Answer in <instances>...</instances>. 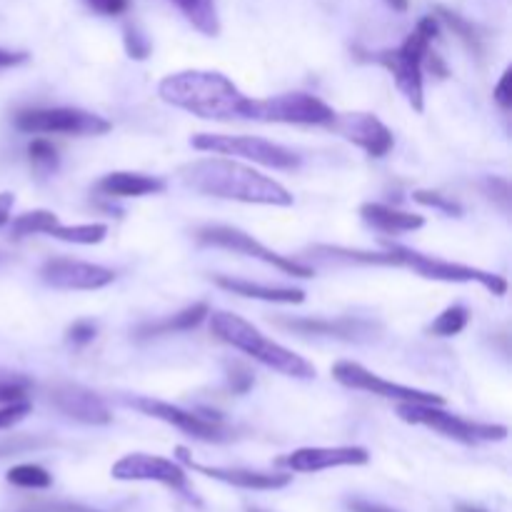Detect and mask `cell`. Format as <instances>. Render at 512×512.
Here are the masks:
<instances>
[{
    "label": "cell",
    "mask_w": 512,
    "mask_h": 512,
    "mask_svg": "<svg viewBox=\"0 0 512 512\" xmlns=\"http://www.w3.org/2000/svg\"><path fill=\"white\" fill-rule=\"evenodd\" d=\"M185 188L200 195H213L223 200L253 205H278L290 208L293 195L278 180L228 158H200L178 170Z\"/></svg>",
    "instance_id": "6da1fadb"
},
{
    "label": "cell",
    "mask_w": 512,
    "mask_h": 512,
    "mask_svg": "<svg viewBox=\"0 0 512 512\" xmlns=\"http://www.w3.org/2000/svg\"><path fill=\"white\" fill-rule=\"evenodd\" d=\"M158 95L168 105L205 120L243 118L245 98L238 85L218 70H180L160 80Z\"/></svg>",
    "instance_id": "7a4b0ae2"
},
{
    "label": "cell",
    "mask_w": 512,
    "mask_h": 512,
    "mask_svg": "<svg viewBox=\"0 0 512 512\" xmlns=\"http://www.w3.org/2000/svg\"><path fill=\"white\" fill-rule=\"evenodd\" d=\"M210 333L218 340H223V343L233 345L235 350H243L245 355H250V358L258 360V363L278 370V373L303 380L315 378L313 363H308L303 355L293 353V350L283 348V345L265 338L258 328H253V325H250L248 320L240 318V315L218 310V313L210 315Z\"/></svg>",
    "instance_id": "3957f363"
},
{
    "label": "cell",
    "mask_w": 512,
    "mask_h": 512,
    "mask_svg": "<svg viewBox=\"0 0 512 512\" xmlns=\"http://www.w3.org/2000/svg\"><path fill=\"white\" fill-rule=\"evenodd\" d=\"M440 25L435 15H428L418 23V28L405 38V43L395 50H383L378 53V63L393 73L395 85L400 93L405 95L415 113H423L425 100H423V60L425 53L430 50L433 38H438Z\"/></svg>",
    "instance_id": "277c9868"
},
{
    "label": "cell",
    "mask_w": 512,
    "mask_h": 512,
    "mask_svg": "<svg viewBox=\"0 0 512 512\" xmlns=\"http://www.w3.org/2000/svg\"><path fill=\"white\" fill-rule=\"evenodd\" d=\"M400 420L410 425H425L445 438H453L458 443L475 445V443H498V440L508 438V428L505 425H488V423H470V420L458 418V415L443 410V405H428V403H400L398 405Z\"/></svg>",
    "instance_id": "5b68a950"
},
{
    "label": "cell",
    "mask_w": 512,
    "mask_h": 512,
    "mask_svg": "<svg viewBox=\"0 0 512 512\" xmlns=\"http://www.w3.org/2000/svg\"><path fill=\"white\" fill-rule=\"evenodd\" d=\"M388 253H393L395 263L415 270V273L423 275V278L428 280H440V283H478L493 295L508 293V280H505L503 275L488 273V270L480 268H470V265L463 263H450V260L433 258V255H423L418 253V250H410L393 243H388Z\"/></svg>",
    "instance_id": "8992f818"
},
{
    "label": "cell",
    "mask_w": 512,
    "mask_h": 512,
    "mask_svg": "<svg viewBox=\"0 0 512 512\" xmlns=\"http://www.w3.org/2000/svg\"><path fill=\"white\" fill-rule=\"evenodd\" d=\"M195 150L218 155H233V158L253 160V163L265 165L273 170H293L300 165V158L290 148L273 143V140L253 138V135H213L200 133L190 140Z\"/></svg>",
    "instance_id": "52a82bcc"
},
{
    "label": "cell",
    "mask_w": 512,
    "mask_h": 512,
    "mask_svg": "<svg viewBox=\"0 0 512 512\" xmlns=\"http://www.w3.org/2000/svg\"><path fill=\"white\" fill-rule=\"evenodd\" d=\"M335 110L328 103L308 93H283L265 100L245 103L243 118L260 120V123H290V125H330L335 120Z\"/></svg>",
    "instance_id": "ba28073f"
},
{
    "label": "cell",
    "mask_w": 512,
    "mask_h": 512,
    "mask_svg": "<svg viewBox=\"0 0 512 512\" xmlns=\"http://www.w3.org/2000/svg\"><path fill=\"white\" fill-rule=\"evenodd\" d=\"M15 128L33 135H105L113 125L103 115L80 108H33L15 115Z\"/></svg>",
    "instance_id": "9c48e42d"
},
{
    "label": "cell",
    "mask_w": 512,
    "mask_h": 512,
    "mask_svg": "<svg viewBox=\"0 0 512 512\" xmlns=\"http://www.w3.org/2000/svg\"><path fill=\"white\" fill-rule=\"evenodd\" d=\"M195 240H198V245H205V248L233 250V253L263 260V263L273 265L280 273L293 275V278H313V268H308L303 263H295V260L285 258V255H278L275 250L258 243L253 235H248L240 228H233V225H205V228H200L195 233Z\"/></svg>",
    "instance_id": "30bf717a"
},
{
    "label": "cell",
    "mask_w": 512,
    "mask_h": 512,
    "mask_svg": "<svg viewBox=\"0 0 512 512\" xmlns=\"http://www.w3.org/2000/svg\"><path fill=\"white\" fill-rule=\"evenodd\" d=\"M333 378L350 390H363V393H373L378 395V398L398 400V403L445 405L443 395L428 393V390L408 388V385H400V383H390V380L370 373L368 368H363L360 363H353V360H340V363H335Z\"/></svg>",
    "instance_id": "8fae6325"
},
{
    "label": "cell",
    "mask_w": 512,
    "mask_h": 512,
    "mask_svg": "<svg viewBox=\"0 0 512 512\" xmlns=\"http://www.w3.org/2000/svg\"><path fill=\"white\" fill-rule=\"evenodd\" d=\"M133 408H138L140 413L150 415V418H158L163 423L173 425V428L183 430V433L193 435L198 440H208V443H225V440L233 438V430L228 425H223V420L218 415L213 418H203L198 413H188V410L178 408V405L163 403V400L153 398H135L130 400Z\"/></svg>",
    "instance_id": "7c38bea8"
},
{
    "label": "cell",
    "mask_w": 512,
    "mask_h": 512,
    "mask_svg": "<svg viewBox=\"0 0 512 512\" xmlns=\"http://www.w3.org/2000/svg\"><path fill=\"white\" fill-rule=\"evenodd\" d=\"M40 278L55 290H100L113 283L115 273L103 265L53 258L40 268Z\"/></svg>",
    "instance_id": "4fadbf2b"
},
{
    "label": "cell",
    "mask_w": 512,
    "mask_h": 512,
    "mask_svg": "<svg viewBox=\"0 0 512 512\" xmlns=\"http://www.w3.org/2000/svg\"><path fill=\"white\" fill-rule=\"evenodd\" d=\"M330 128L338 135H343L345 140H350L353 145L363 148L365 153L373 155V158H383V155H388L395 145L393 133H390L388 125L370 113L335 115Z\"/></svg>",
    "instance_id": "5bb4252c"
},
{
    "label": "cell",
    "mask_w": 512,
    "mask_h": 512,
    "mask_svg": "<svg viewBox=\"0 0 512 512\" xmlns=\"http://www.w3.org/2000/svg\"><path fill=\"white\" fill-rule=\"evenodd\" d=\"M115 480H150V483L168 485V488L185 490V473L178 463L168 458L148 453H130L120 458L110 470Z\"/></svg>",
    "instance_id": "9a60e30c"
},
{
    "label": "cell",
    "mask_w": 512,
    "mask_h": 512,
    "mask_svg": "<svg viewBox=\"0 0 512 512\" xmlns=\"http://www.w3.org/2000/svg\"><path fill=\"white\" fill-rule=\"evenodd\" d=\"M50 403L68 418L85 425H108L113 420L108 405L98 393L75 383H60L50 390Z\"/></svg>",
    "instance_id": "2e32d148"
},
{
    "label": "cell",
    "mask_w": 512,
    "mask_h": 512,
    "mask_svg": "<svg viewBox=\"0 0 512 512\" xmlns=\"http://www.w3.org/2000/svg\"><path fill=\"white\" fill-rule=\"evenodd\" d=\"M370 453L358 445H340V448H300L280 458L285 468L293 473H320L330 468H348V465H368Z\"/></svg>",
    "instance_id": "e0dca14e"
},
{
    "label": "cell",
    "mask_w": 512,
    "mask_h": 512,
    "mask_svg": "<svg viewBox=\"0 0 512 512\" xmlns=\"http://www.w3.org/2000/svg\"><path fill=\"white\" fill-rule=\"evenodd\" d=\"M178 455L190 470L205 475V478L220 480V483L225 485H233V488L280 490L285 488V485H290V480H293V475H285V473H258V470H245V468H210V465L193 463L183 448H178Z\"/></svg>",
    "instance_id": "ac0fdd59"
},
{
    "label": "cell",
    "mask_w": 512,
    "mask_h": 512,
    "mask_svg": "<svg viewBox=\"0 0 512 512\" xmlns=\"http://www.w3.org/2000/svg\"><path fill=\"white\" fill-rule=\"evenodd\" d=\"M283 328L293 330L300 335H330L340 340H358L375 330L373 323H365L358 318H338V320H320V318H283L278 320Z\"/></svg>",
    "instance_id": "d6986e66"
},
{
    "label": "cell",
    "mask_w": 512,
    "mask_h": 512,
    "mask_svg": "<svg viewBox=\"0 0 512 512\" xmlns=\"http://www.w3.org/2000/svg\"><path fill=\"white\" fill-rule=\"evenodd\" d=\"M95 190L108 198H143V195L163 193L165 183L160 178L143 173H108L95 183Z\"/></svg>",
    "instance_id": "ffe728a7"
},
{
    "label": "cell",
    "mask_w": 512,
    "mask_h": 512,
    "mask_svg": "<svg viewBox=\"0 0 512 512\" xmlns=\"http://www.w3.org/2000/svg\"><path fill=\"white\" fill-rule=\"evenodd\" d=\"M215 285L228 290V293L240 295V298L265 300V303L300 305L305 300V293L300 288H268V285L250 283V280L240 278H225V275H218V278H215Z\"/></svg>",
    "instance_id": "44dd1931"
},
{
    "label": "cell",
    "mask_w": 512,
    "mask_h": 512,
    "mask_svg": "<svg viewBox=\"0 0 512 512\" xmlns=\"http://www.w3.org/2000/svg\"><path fill=\"white\" fill-rule=\"evenodd\" d=\"M360 215H363L365 223L373 225L380 233H410V230H418L425 225L423 215L405 213V210H395L383 203H365L360 208Z\"/></svg>",
    "instance_id": "7402d4cb"
},
{
    "label": "cell",
    "mask_w": 512,
    "mask_h": 512,
    "mask_svg": "<svg viewBox=\"0 0 512 512\" xmlns=\"http://www.w3.org/2000/svg\"><path fill=\"white\" fill-rule=\"evenodd\" d=\"M210 315L208 303H195L190 308L180 310L173 318L158 320V323H148L143 328H138V338H153V335H168V333H180V330H193L203 323Z\"/></svg>",
    "instance_id": "603a6c76"
},
{
    "label": "cell",
    "mask_w": 512,
    "mask_h": 512,
    "mask_svg": "<svg viewBox=\"0 0 512 512\" xmlns=\"http://www.w3.org/2000/svg\"><path fill=\"white\" fill-rule=\"evenodd\" d=\"M173 3L183 10L185 18L203 35L215 38L220 33V18L218 8H215V0H173Z\"/></svg>",
    "instance_id": "cb8c5ba5"
},
{
    "label": "cell",
    "mask_w": 512,
    "mask_h": 512,
    "mask_svg": "<svg viewBox=\"0 0 512 512\" xmlns=\"http://www.w3.org/2000/svg\"><path fill=\"white\" fill-rule=\"evenodd\" d=\"M50 238L65 240V243L75 245H98L103 243L105 235H108V225L103 223H85V225H55L50 230Z\"/></svg>",
    "instance_id": "d4e9b609"
},
{
    "label": "cell",
    "mask_w": 512,
    "mask_h": 512,
    "mask_svg": "<svg viewBox=\"0 0 512 512\" xmlns=\"http://www.w3.org/2000/svg\"><path fill=\"white\" fill-rule=\"evenodd\" d=\"M58 215L50 213V210H30V213L18 215L13 220V238H25V235H35V233H50V230L58 225Z\"/></svg>",
    "instance_id": "484cf974"
},
{
    "label": "cell",
    "mask_w": 512,
    "mask_h": 512,
    "mask_svg": "<svg viewBox=\"0 0 512 512\" xmlns=\"http://www.w3.org/2000/svg\"><path fill=\"white\" fill-rule=\"evenodd\" d=\"M5 480H8L10 485H15V488H25V490H45L53 485V475H50L48 470L30 463L10 468L8 475H5Z\"/></svg>",
    "instance_id": "4316f807"
},
{
    "label": "cell",
    "mask_w": 512,
    "mask_h": 512,
    "mask_svg": "<svg viewBox=\"0 0 512 512\" xmlns=\"http://www.w3.org/2000/svg\"><path fill=\"white\" fill-rule=\"evenodd\" d=\"M435 18L443 20V23L448 25V28L453 30V33L458 35V38L463 40V43L468 45L475 55L483 53V43H480V35H478V30H475L473 23H468V20L460 18V15L453 13V10L443 8V5H438V8H435Z\"/></svg>",
    "instance_id": "83f0119b"
},
{
    "label": "cell",
    "mask_w": 512,
    "mask_h": 512,
    "mask_svg": "<svg viewBox=\"0 0 512 512\" xmlns=\"http://www.w3.org/2000/svg\"><path fill=\"white\" fill-rule=\"evenodd\" d=\"M468 320H470L468 308H463V305H450V308H445L443 313L430 323L428 333L438 335V338H453V335L463 333Z\"/></svg>",
    "instance_id": "f1b7e54d"
},
{
    "label": "cell",
    "mask_w": 512,
    "mask_h": 512,
    "mask_svg": "<svg viewBox=\"0 0 512 512\" xmlns=\"http://www.w3.org/2000/svg\"><path fill=\"white\" fill-rule=\"evenodd\" d=\"M313 253L328 255V258H343V260H355V263H368V265H398L395 263L393 253H365V250H350V248H338V245H315Z\"/></svg>",
    "instance_id": "f546056e"
},
{
    "label": "cell",
    "mask_w": 512,
    "mask_h": 512,
    "mask_svg": "<svg viewBox=\"0 0 512 512\" xmlns=\"http://www.w3.org/2000/svg\"><path fill=\"white\" fill-rule=\"evenodd\" d=\"M413 200L415 203L425 205V208H435V210H443V213H448V215H455V218H458V215H463V208H460L455 200H450L448 195H443V193H435V190H415Z\"/></svg>",
    "instance_id": "4dcf8cb0"
},
{
    "label": "cell",
    "mask_w": 512,
    "mask_h": 512,
    "mask_svg": "<svg viewBox=\"0 0 512 512\" xmlns=\"http://www.w3.org/2000/svg\"><path fill=\"white\" fill-rule=\"evenodd\" d=\"M28 155L35 165H43V168H55L58 165V150L53 148V143L38 138L28 145Z\"/></svg>",
    "instance_id": "1f68e13d"
},
{
    "label": "cell",
    "mask_w": 512,
    "mask_h": 512,
    "mask_svg": "<svg viewBox=\"0 0 512 512\" xmlns=\"http://www.w3.org/2000/svg\"><path fill=\"white\" fill-rule=\"evenodd\" d=\"M30 413H33V405H30L28 400H20V403H5L3 408H0V430L13 428V425H18L20 420L28 418Z\"/></svg>",
    "instance_id": "d6a6232c"
},
{
    "label": "cell",
    "mask_w": 512,
    "mask_h": 512,
    "mask_svg": "<svg viewBox=\"0 0 512 512\" xmlns=\"http://www.w3.org/2000/svg\"><path fill=\"white\" fill-rule=\"evenodd\" d=\"M125 50H128L130 58L145 60L150 55V40L145 38L138 28L128 25V28H125Z\"/></svg>",
    "instance_id": "836d02e7"
},
{
    "label": "cell",
    "mask_w": 512,
    "mask_h": 512,
    "mask_svg": "<svg viewBox=\"0 0 512 512\" xmlns=\"http://www.w3.org/2000/svg\"><path fill=\"white\" fill-rule=\"evenodd\" d=\"M45 440L38 438H28V435H15V438H8L0 443V458H8V455H18L25 453V450H35L43 448Z\"/></svg>",
    "instance_id": "e575fe53"
},
{
    "label": "cell",
    "mask_w": 512,
    "mask_h": 512,
    "mask_svg": "<svg viewBox=\"0 0 512 512\" xmlns=\"http://www.w3.org/2000/svg\"><path fill=\"white\" fill-rule=\"evenodd\" d=\"M15 512H100V510L85 508V505H73V503H28Z\"/></svg>",
    "instance_id": "d590c367"
},
{
    "label": "cell",
    "mask_w": 512,
    "mask_h": 512,
    "mask_svg": "<svg viewBox=\"0 0 512 512\" xmlns=\"http://www.w3.org/2000/svg\"><path fill=\"white\" fill-rule=\"evenodd\" d=\"M230 388L235 390V393H248L250 388H253V383H255V378H253V373H250L248 368H243V365H230Z\"/></svg>",
    "instance_id": "8d00e7d4"
},
{
    "label": "cell",
    "mask_w": 512,
    "mask_h": 512,
    "mask_svg": "<svg viewBox=\"0 0 512 512\" xmlns=\"http://www.w3.org/2000/svg\"><path fill=\"white\" fill-rule=\"evenodd\" d=\"M95 338V325L90 320H78L68 328V340L73 345H85Z\"/></svg>",
    "instance_id": "74e56055"
},
{
    "label": "cell",
    "mask_w": 512,
    "mask_h": 512,
    "mask_svg": "<svg viewBox=\"0 0 512 512\" xmlns=\"http://www.w3.org/2000/svg\"><path fill=\"white\" fill-rule=\"evenodd\" d=\"M88 5L103 15H120L130 8V0H88Z\"/></svg>",
    "instance_id": "f35d334b"
},
{
    "label": "cell",
    "mask_w": 512,
    "mask_h": 512,
    "mask_svg": "<svg viewBox=\"0 0 512 512\" xmlns=\"http://www.w3.org/2000/svg\"><path fill=\"white\" fill-rule=\"evenodd\" d=\"M28 398L25 383H0V403H20Z\"/></svg>",
    "instance_id": "ab89813d"
},
{
    "label": "cell",
    "mask_w": 512,
    "mask_h": 512,
    "mask_svg": "<svg viewBox=\"0 0 512 512\" xmlns=\"http://www.w3.org/2000/svg\"><path fill=\"white\" fill-rule=\"evenodd\" d=\"M510 78H512V70L508 68L503 73V78H500L498 88H495V100H498V105L503 110H510L512 105V93H510Z\"/></svg>",
    "instance_id": "60d3db41"
},
{
    "label": "cell",
    "mask_w": 512,
    "mask_h": 512,
    "mask_svg": "<svg viewBox=\"0 0 512 512\" xmlns=\"http://www.w3.org/2000/svg\"><path fill=\"white\" fill-rule=\"evenodd\" d=\"M348 510L350 512H398V510L385 508V505H378V503H365V500H350Z\"/></svg>",
    "instance_id": "b9f144b4"
},
{
    "label": "cell",
    "mask_w": 512,
    "mask_h": 512,
    "mask_svg": "<svg viewBox=\"0 0 512 512\" xmlns=\"http://www.w3.org/2000/svg\"><path fill=\"white\" fill-rule=\"evenodd\" d=\"M28 60V53H13V50L0 48V68H13V65H20Z\"/></svg>",
    "instance_id": "7bdbcfd3"
},
{
    "label": "cell",
    "mask_w": 512,
    "mask_h": 512,
    "mask_svg": "<svg viewBox=\"0 0 512 512\" xmlns=\"http://www.w3.org/2000/svg\"><path fill=\"white\" fill-rule=\"evenodd\" d=\"M13 203H15L13 193H0V225L8 223L10 210H13Z\"/></svg>",
    "instance_id": "ee69618b"
},
{
    "label": "cell",
    "mask_w": 512,
    "mask_h": 512,
    "mask_svg": "<svg viewBox=\"0 0 512 512\" xmlns=\"http://www.w3.org/2000/svg\"><path fill=\"white\" fill-rule=\"evenodd\" d=\"M425 58H428L430 70H433V73H438V78H448V68H445V63L438 58V55L435 53L430 55V50H428V53H425Z\"/></svg>",
    "instance_id": "f6af8a7d"
},
{
    "label": "cell",
    "mask_w": 512,
    "mask_h": 512,
    "mask_svg": "<svg viewBox=\"0 0 512 512\" xmlns=\"http://www.w3.org/2000/svg\"><path fill=\"white\" fill-rule=\"evenodd\" d=\"M390 5H393L395 10H400V13H403V10H408V0H388Z\"/></svg>",
    "instance_id": "bcb514c9"
},
{
    "label": "cell",
    "mask_w": 512,
    "mask_h": 512,
    "mask_svg": "<svg viewBox=\"0 0 512 512\" xmlns=\"http://www.w3.org/2000/svg\"><path fill=\"white\" fill-rule=\"evenodd\" d=\"M458 512H488V510L478 508V505H458Z\"/></svg>",
    "instance_id": "7dc6e473"
},
{
    "label": "cell",
    "mask_w": 512,
    "mask_h": 512,
    "mask_svg": "<svg viewBox=\"0 0 512 512\" xmlns=\"http://www.w3.org/2000/svg\"><path fill=\"white\" fill-rule=\"evenodd\" d=\"M245 512H268V510H258V508H248Z\"/></svg>",
    "instance_id": "c3c4849f"
}]
</instances>
